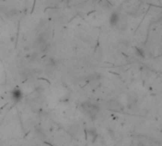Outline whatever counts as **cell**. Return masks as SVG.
I'll return each mask as SVG.
<instances>
[{
	"label": "cell",
	"instance_id": "cell-3",
	"mask_svg": "<svg viewBox=\"0 0 162 146\" xmlns=\"http://www.w3.org/2000/svg\"><path fill=\"white\" fill-rule=\"evenodd\" d=\"M12 97H13V100L14 101H20L23 98V93L22 91L18 89V88H16V89H14L13 92H12Z\"/></svg>",
	"mask_w": 162,
	"mask_h": 146
},
{
	"label": "cell",
	"instance_id": "cell-1",
	"mask_svg": "<svg viewBox=\"0 0 162 146\" xmlns=\"http://www.w3.org/2000/svg\"><path fill=\"white\" fill-rule=\"evenodd\" d=\"M82 107H83V109L85 110V112H86L88 115H90V116L92 117V118H93V117L95 118L96 113L98 112L97 107H96V105H93V104H92V103H89V102H85V103L82 105Z\"/></svg>",
	"mask_w": 162,
	"mask_h": 146
},
{
	"label": "cell",
	"instance_id": "cell-2",
	"mask_svg": "<svg viewBox=\"0 0 162 146\" xmlns=\"http://www.w3.org/2000/svg\"><path fill=\"white\" fill-rule=\"evenodd\" d=\"M119 21H120V16L118 13L116 12H113L111 13L109 17V24L112 26V27H116V26L119 24Z\"/></svg>",
	"mask_w": 162,
	"mask_h": 146
}]
</instances>
